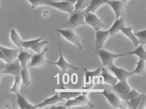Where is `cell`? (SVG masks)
<instances>
[{"label": "cell", "mask_w": 146, "mask_h": 109, "mask_svg": "<svg viewBox=\"0 0 146 109\" xmlns=\"http://www.w3.org/2000/svg\"><path fill=\"white\" fill-rule=\"evenodd\" d=\"M85 10H75L70 14L69 19L64 27L66 28L73 29L86 24L85 21Z\"/></svg>", "instance_id": "cell-1"}, {"label": "cell", "mask_w": 146, "mask_h": 109, "mask_svg": "<svg viewBox=\"0 0 146 109\" xmlns=\"http://www.w3.org/2000/svg\"><path fill=\"white\" fill-rule=\"evenodd\" d=\"M95 53L100 57L102 64L108 67L114 65L113 62L116 59L126 55V54H118L112 53L102 48L95 51Z\"/></svg>", "instance_id": "cell-2"}, {"label": "cell", "mask_w": 146, "mask_h": 109, "mask_svg": "<svg viewBox=\"0 0 146 109\" xmlns=\"http://www.w3.org/2000/svg\"><path fill=\"white\" fill-rule=\"evenodd\" d=\"M57 31L59 34H60L62 36H64L68 41L76 45L78 48L79 50H82V46L81 37L72 29H58Z\"/></svg>", "instance_id": "cell-3"}, {"label": "cell", "mask_w": 146, "mask_h": 109, "mask_svg": "<svg viewBox=\"0 0 146 109\" xmlns=\"http://www.w3.org/2000/svg\"><path fill=\"white\" fill-rule=\"evenodd\" d=\"M85 21L86 24L90 25L96 31L100 30L104 26V23L95 13L85 11Z\"/></svg>", "instance_id": "cell-4"}, {"label": "cell", "mask_w": 146, "mask_h": 109, "mask_svg": "<svg viewBox=\"0 0 146 109\" xmlns=\"http://www.w3.org/2000/svg\"><path fill=\"white\" fill-rule=\"evenodd\" d=\"M48 50V48H46L40 53L33 55L29 68H40L45 66L48 63L45 58V55Z\"/></svg>", "instance_id": "cell-5"}, {"label": "cell", "mask_w": 146, "mask_h": 109, "mask_svg": "<svg viewBox=\"0 0 146 109\" xmlns=\"http://www.w3.org/2000/svg\"><path fill=\"white\" fill-rule=\"evenodd\" d=\"M49 6L70 14L75 10V5L67 0L60 1H54Z\"/></svg>", "instance_id": "cell-6"}, {"label": "cell", "mask_w": 146, "mask_h": 109, "mask_svg": "<svg viewBox=\"0 0 146 109\" xmlns=\"http://www.w3.org/2000/svg\"><path fill=\"white\" fill-rule=\"evenodd\" d=\"M59 49L60 52V58L58 61L56 62H48L49 63L53 64L56 65L60 67V69L63 71V74H65L66 71L68 69H72L75 71H77L78 68L77 66L69 63L66 62L62 55V50H61V44L60 41L58 42Z\"/></svg>", "instance_id": "cell-7"}, {"label": "cell", "mask_w": 146, "mask_h": 109, "mask_svg": "<svg viewBox=\"0 0 146 109\" xmlns=\"http://www.w3.org/2000/svg\"><path fill=\"white\" fill-rule=\"evenodd\" d=\"M101 94H103L108 100L111 105L114 108L123 109L119 97L113 92L104 89Z\"/></svg>", "instance_id": "cell-8"}, {"label": "cell", "mask_w": 146, "mask_h": 109, "mask_svg": "<svg viewBox=\"0 0 146 109\" xmlns=\"http://www.w3.org/2000/svg\"><path fill=\"white\" fill-rule=\"evenodd\" d=\"M21 66L18 59L14 62L7 64L5 69L2 71L1 74H9L15 76H21Z\"/></svg>", "instance_id": "cell-9"}, {"label": "cell", "mask_w": 146, "mask_h": 109, "mask_svg": "<svg viewBox=\"0 0 146 109\" xmlns=\"http://www.w3.org/2000/svg\"><path fill=\"white\" fill-rule=\"evenodd\" d=\"M110 36V32L108 30L106 31L99 30L96 31L95 43V51L102 48L106 40Z\"/></svg>", "instance_id": "cell-10"}, {"label": "cell", "mask_w": 146, "mask_h": 109, "mask_svg": "<svg viewBox=\"0 0 146 109\" xmlns=\"http://www.w3.org/2000/svg\"><path fill=\"white\" fill-rule=\"evenodd\" d=\"M108 68L119 81H127L128 77L133 75L132 71L129 72L124 69L118 68L114 65Z\"/></svg>", "instance_id": "cell-11"}, {"label": "cell", "mask_w": 146, "mask_h": 109, "mask_svg": "<svg viewBox=\"0 0 146 109\" xmlns=\"http://www.w3.org/2000/svg\"><path fill=\"white\" fill-rule=\"evenodd\" d=\"M112 88L113 91L119 94H125L131 90L127 81H119V82L112 86Z\"/></svg>", "instance_id": "cell-12"}, {"label": "cell", "mask_w": 146, "mask_h": 109, "mask_svg": "<svg viewBox=\"0 0 146 109\" xmlns=\"http://www.w3.org/2000/svg\"><path fill=\"white\" fill-rule=\"evenodd\" d=\"M123 2L121 0H113L107 2L114 12L116 19L119 18L121 16L122 7Z\"/></svg>", "instance_id": "cell-13"}, {"label": "cell", "mask_w": 146, "mask_h": 109, "mask_svg": "<svg viewBox=\"0 0 146 109\" xmlns=\"http://www.w3.org/2000/svg\"><path fill=\"white\" fill-rule=\"evenodd\" d=\"M124 18L123 17H120L119 18L116 19L111 27L108 30L110 36H113L116 35L119 31H120L121 29L124 27Z\"/></svg>", "instance_id": "cell-14"}, {"label": "cell", "mask_w": 146, "mask_h": 109, "mask_svg": "<svg viewBox=\"0 0 146 109\" xmlns=\"http://www.w3.org/2000/svg\"><path fill=\"white\" fill-rule=\"evenodd\" d=\"M64 100V99L61 98L60 97V95L57 93L52 97L44 100L43 102L36 105V108H41L44 106H46L53 105L55 104L58 102L63 101Z\"/></svg>", "instance_id": "cell-15"}, {"label": "cell", "mask_w": 146, "mask_h": 109, "mask_svg": "<svg viewBox=\"0 0 146 109\" xmlns=\"http://www.w3.org/2000/svg\"><path fill=\"white\" fill-rule=\"evenodd\" d=\"M0 50L6 56L9 60L10 63L14 62L17 59V58L18 57V51L16 49L6 48L1 46Z\"/></svg>", "instance_id": "cell-16"}, {"label": "cell", "mask_w": 146, "mask_h": 109, "mask_svg": "<svg viewBox=\"0 0 146 109\" xmlns=\"http://www.w3.org/2000/svg\"><path fill=\"white\" fill-rule=\"evenodd\" d=\"M120 31L125 36H127L133 42L135 48H137L139 44V42L138 39L137 38L135 34L133 32V29L132 28L130 27H123L121 29Z\"/></svg>", "instance_id": "cell-17"}, {"label": "cell", "mask_w": 146, "mask_h": 109, "mask_svg": "<svg viewBox=\"0 0 146 109\" xmlns=\"http://www.w3.org/2000/svg\"><path fill=\"white\" fill-rule=\"evenodd\" d=\"M101 76L104 82L108 83L112 86H114L117 83V78L112 75L104 68H101Z\"/></svg>", "instance_id": "cell-18"}, {"label": "cell", "mask_w": 146, "mask_h": 109, "mask_svg": "<svg viewBox=\"0 0 146 109\" xmlns=\"http://www.w3.org/2000/svg\"><path fill=\"white\" fill-rule=\"evenodd\" d=\"M17 98V104L20 109H36V105H33L28 102L25 97L22 96L20 93L16 94Z\"/></svg>", "instance_id": "cell-19"}, {"label": "cell", "mask_w": 146, "mask_h": 109, "mask_svg": "<svg viewBox=\"0 0 146 109\" xmlns=\"http://www.w3.org/2000/svg\"><path fill=\"white\" fill-rule=\"evenodd\" d=\"M106 4V0H91L89 6L85 11L95 13L100 7Z\"/></svg>", "instance_id": "cell-20"}, {"label": "cell", "mask_w": 146, "mask_h": 109, "mask_svg": "<svg viewBox=\"0 0 146 109\" xmlns=\"http://www.w3.org/2000/svg\"><path fill=\"white\" fill-rule=\"evenodd\" d=\"M33 55L28 53L26 52L21 50L20 53L18 56L17 58L20 62L21 68L27 67L28 62L31 59Z\"/></svg>", "instance_id": "cell-21"}, {"label": "cell", "mask_w": 146, "mask_h": 109, "mask_svg": "<svg viewBox=\"0 0 146 109\" xmlns=\"http://www.w3.org/2000/svg\"><path fill=\"white\" fill-rule=\"evenodd\" d=\"M126 55H135L137 56L139 59L146 60V51L144 48V46L140 45L138 46L135 50L130 51Z\"/></svg>", "instance_id": "cell-22"}, {"label": "cell", "mask_w": 146, "mask_h": 109, "mask_svg": "<svg viewBox=\"0 0 146 109\" xmlns=\"http://www.w3.org/2000/svg\"><path fill=\"white\" fill-rule=\"evenodd\" d=\"M31 4L32 9L43 6H49L50 4L53 2V0H27Z\"/></svg>", "instance_id": "cell-23"}, {"label": "cell", "mask_w": 146, "mask_h": 109, "mask_svg": "<svg viewBox=\"0 0 146 109\" xmlns=\"http://www.w3.org/2000/svg\"><path fill=\"white\" fill-rule=\"evenodd\" d=\"M11 38L12 41L17 47H23V42L24 41H23L20 36L15 30H11Z\"/></svg>", "instance_id": "cell-24"}, {"label": "cell", "mask_w": 146, "mask_h": 109, "mask_svg": "<svg viewBox=\"0 0 146 109\" xmlns=\"http://www.w3.org/2000/svg\"><path fill=\"white\" fill-rule=\"evenodd\" d=\"M21 77L23 83L26 87H28L31 85V77L28 67L21 68Z\"/></svg>", "instance_id": "cell-25"}, {"label": "cell", "mask_w": 146, "mask_h": 109, "mask_svg": "<svg viewBox=\"0 0 146 109\" xmlns=\"http://www.w3.org/2000/svg\"><path fill=\"white\" fill-rule=\"evenodd\" d=\"M145 60L139 59V61L137 63V66L135 69L132 71L133 74H138L143 75L145 73Z\"/></svg>", "instance_id": "cell-26"}, {"label": "cell", "mask_w": 146, "mask_h": 109, "mask_svg": "<svg viewBox=\"0 0 146 109\" xmlns=\"http://www.w3.org/2000/svg\"><path fill=\"white\" fill-rule=\"evenodd\" d=\"M142 100V94H140L137 97L130 100L129 101L125 102L129 107L131 109H138Z\"/></svg>", "instance_id": "cell-27"}, {"label": "cell", "mask_w": 146, "mask_h": 109, "mask_svg": "<svg viewBox=\"0 0 146 109\" xmlns=\"http://www.w3.org/2000/svg\"><path fill=\"white\" fill-rule=\"evenodd\" d=\"M85 77L86 78V82L88 83L89 81L90 78L92 79L93 77H96L101 75V68H98L94 71H89L86 69H84Z\"/></svg>", "instance_id": "cell-28"}, {"label": "cell", "mask_w": 146, "mask_h": 109, "mask_svg": "<svg viewBox=\"0 0 146 109\" xmlns=\"http://www.w3.org/2000/svg\"><path fill=\"white\" fill-rule=\"evenodd\" d=\"M80 92H61L60 93V97L63 99L70 100L75 98L82 94Z\"/></svg>", "instance_id": "cell-29"}, {"label": "cell", "mask_w": 146, "mask_h": 109, "mask_svg": "<svg viewBox=\"0 0 146 109\" xmlns=\"http://www.w3.org/2000/svg\"><path fill=\"white\" fill-rule=\"evenodd\" d=\"M137 91H136L135 89H131V91L125 94H119L121 98L127 102L130 100L137 97L140 94Z\"/></svg>", "instance_id": "cell-30"}, {"label": "cell", "mask_w": 146, "mask_h": 109, "mask_svg": "<svg viewBox=\"0 0 146 109\" xmlns=\"http://www.w3.org/2000/svg\"><path fill=\"white\" fill-rule=\"evenodd\" d=\"M91 0H78L75 4V10H85L89 6Z\"/></svg>", "instance_id": "cell-31"}, {"label": "cell", "mask_w": 146, "mask_h": 109, "mask_svg": "<svg viewBox=\"0 0 146 109\" xmlns=\"http://www.w3.org/2000/svg\"><path fill=\"white\" fill-rule=\"evenodd\" d=\"M22 78L21 76H15V82L12 87L10 89L11 92L17 94L20 93V86Z\"/></svg>", "instance_id": "cell-32"}, {"label": "cell", "mask_w": 146, "mask_h": 109, "mask_svg": "<svg viewBox=\"0 0 146 109\" xmlns=\"http://www.w3.org/2000/svg\"><path fill=\"white\" fill-rule=\"evenodd\" d=\"M65 105L66 107H70L78 106H84V105L78 96L74 98V99L68 100L65 104Z\"/></svg>", "instance_id": "cell-33"}, {"label": "cell", "mask_w": 146, "mask_h": 109, "mask_svg": "<svg viewBox=\"0 0 146 109\" xmlns=\"http://www.w3.org/2000/svg\"><path fill=\"white\" fill-rule=\"evenodd\" d=\"M134 34L139 41V44L143 46L146 45V29L134 33Z\"/></svg>", "instance_id": "cell-34"}, {"label": "cell", "mask_w": 146, "mask_h": 109, "mask_svg": "<svg viewBox=\"0 0 146 109\" xmlns=\"http://www.w3.org/2000/svg\"><path fill=\"white\" fill-rule=\"evenodd\" d=\"M48 43V41L46 40L39 42L35 44L30 49L35 52L37 54L40 53L41 52V49L44 46Z\"/></svg>", "instance_id": "cell-35"}, {"label": "cell", "mask_w": 146, "mask_h": 109, "mask_svg": "<svg viewBox=\"0 0 146 109\" xmlns=\"http://www.w3.org/2000/svg\"><path fill=\"white\" fill-rule=\"evenodd\" d=\"M42 40L41 38H38L36 40H31L27 41H24L23 42V47L25 49L30 48L31 47L36 44L37 42L41 41Z\"/></svg>", "instance_id": "cell-36"}, {"label": "cell", "mask_w": 146, "mask_h": 109, "mask_svg": "<svg viewBox=\"0 0 146 109\" xmlns=\"http://www.w3.org/2000/svg\"><path fill=\"white\" fill-rule=\"evenodd\" d=\"M146 108V94H142V100L138 109H144Z\"/></svg>", "instance_id": "cell-37"}, {"label": "cell", "mask_w": 146, "mask_h": 109, "mask_svg": "<svg viewBox=\"0 0 146 109\" xmlns=\"http://www.w3.org/2000/svg\"><path fill=\"white\" fill-rule=\"evenodd\" d=\"M0 58L3 60V61L5 62L7 64L10 63L9 60H8L7 58V57L1 51V55H0Z\"/></svg>", "instance_id": "cell-38"}, {"label": "cell", "mask_w": 146, "mask_h": 109, "mask_svg": "<svg viewBox=\"0 0 146 109\" xmlns=\"http://www.w3.org/2000/svg\"><path fill=\"white\" fill-rule=\"evenodd\" d=\"M66 106H56L54 105H53L52 107L50 108L51 109H65L66 108Z\"/></svg>", "instance_id": "cell-39"}, {"label": "cell", "mask_w": 146, "mask_h": 109, "mask_svg": "<svg viewBox=\"0 0 146 109\" xmlns=\"http://www.w3.org/2000/svg\"><path fill=\"white\" fill-rule=\"evenodd\" d=\"M94 84H90L88 86V87H86L84 88V89H91V88L93 87L94 86Z\"/></svg>", "instance_id": "cell-40"}, {"label": "cell", "mask_w": 146, "mask_h": 109, "mask_svg": "<svg viewBox=\"0 0 146 109\" xmlns=\"http://www.w3.org/2000/svg\"><path fill=\"white\" fill-rule=\"evenodd\" d=\"M43 15H44V17H48V15H49L48 12L46 11H44V12H43Z\"/></svg>", "instance_id": "cell-41"}, {"label": "cell", "mask_w": 146, "mask_h": 109, "mask_svg": "<svg viewBox=\"0 0 146 109\" xmlns=\"http://www.w3.org/2000/svg\"><path fill=\"white\" fill-rule=\"evenodd\" d=\"M68 1H70V2H71V3H73V4L75 5L76 3L78 1V0H67Z\"/></svg>", "instance_id": "cell-42"}, {"label": "cell", "mask_w": 146, "mask_h": 109, "mask_svg": "<svg viewBox=\"0 0 146 109\" xmlns=\"http://www.w3.org/2000/svg\"><path fill=\"white\" fill-rule=\"evenodd\" d=\"M10 106V104L9 103H7L6 104V107H9Z\"/></svg>", "instance_id": "cell-43"}, {"label": "cell", "mask_w": 146, "mask_h": 109, "mask_svg": "<svg viewBox=\"0 0 146 109\" xmlns=\"http://www.w3.org/2000/svg\"><path fill=\"white\" fill-rule=\"evenodd\" d=\"M121 1H123V3H126L129 1V0H121Z\"/></svg>", "instance_id": "cell-44"}, {"label": "cell", "mask_w": 146, "mask_h": 109, "mask_svg": "<svg viewBox=\"0 0 146 109\" xmlns=\"http://www.w3.org/2000/svg\"><path fill=\"white\" fill-rule=\"evenodd\" d=\"M113 1V0H106V1L107 2H108V1Z\"/></svg>", "instance_id": "cell-45"}]
</instances>
